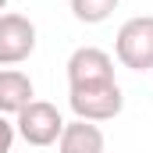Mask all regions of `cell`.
<instances>
[{
	"label": "cell",
	"mask_w": 153,
	"mask_h": 153,
	"mask_svg": "<svg viewBox=\"0 0 153 153\" xmlns=\"http://www.w3.org/2000/svg\"><path fill=\"white\" fill-rule=\"evenodd\" d=\"M68 107L82 121L103 125V121H114L125 111V93H121L117 78L114 82H96V85H75V89H68Z\"/></svg>",
	"instance_id": "cell-1"
},
{
	"label": "cell",
	"mask_w": 153,
	"mask_h": 153,
	"mask_svg": "<svg viewBox=\"0 0 153 153\" xmlns=\"http://www.w3.org/2000/svg\"><path fill=\"white\" fill-rule=\"evenodd\" d=\"M114 57L128 71H153V14H135L121 22L114 36Z\"/></svg>",
	"instance_id": "cell-2"
},
{
	"label": "cell",
	"mask_w": 153,
	"mask_h": 153,
	"mask_svg": "<svg viewBox=\"0 0 153 153\" xmlns=\"http://www.w3.org/2000/svg\"><path fill=\"white\" fill-rule=\"evenodd\" d=\"M14 132L29 146L46 150V146H57V139L64 132V117H61V111L50 100H32L25 111L14 114Z\"/></svg>",
	"instance_id": "cell-3"
},
{
	"label": "cell",
	"mask_w": 153,
	"mask_h": 153,
	"mask_svg": "<svg viewBox=\"0 0 153 153\" xmlns=\"http://www.w3.org/2000/svg\"><path fill=\"white\" fill-rule=\"evenodd\" d=\"M36 43H39V32L32 25V18L14 14V11L0 14V68L25 64L36 53Z\"/></svg>",
	"instance_id": "cell-4"
},
{
	"label": "cell",
	"mask_w": 153,
	"mask_h": 153,
	"mask_svg": "<svg viewBox=\"0 0 153 153\" xmlns=\"http://www.w3.org/2000/svg\"><path fill=\"white\" fill-rule=\"evenodd\" d=\"M68 89L75 85H96V82H114V57L100 46H78L68 57Z\"/></svg>",
	"instance_id": "cell-5"
},
{
	"label": "cell",
	"mask_w": 153,
	"mask_h": 153,
	"mask_svg": "<svg viewBox=\"0 0 153 153\" xmlns=\"http://www.w3.org/2000/svg\"><path fill=\"white\" fill-rule=\"evenodd\" d=\"M36 100V85L22 68H0V114L14 117Z\"/></svg>",
	"instance_id": "cell-6"
},
{
	"label": "cell",
	"mask_w": 153,
	"mask_h": 153,
	"mask_svg": "<svg viewBox=\"0 0 153 153\" xmlns=\"http://www.w3.org/2000/svg\"><path fill=\"white\" fill-rule=\"evenodd\" d=\"M57 153H107V135L93 121H64V132L57 139Z\"/></svg>",
	"instance_id": "cell-7"
},
{
	"label": "cell",
	"mask_w": 153,
	"mask_h": 153,
	"mask_svg": "<svg viewBox=\"0 0 153 153\" xmlns=\"http://www.w3.org/2000/svg\"><path fill=\"white\" fill-rule=\"evenodd\" d=\"M68 4H71L75 22H82V25H103L117 11L121 0H68Z\"/></svg>",
	"instance_id": "cell-8"
},
{
	"label": "cell",
	"mask_w": 153,
	"mask_h": 153,
	"mask_svg": "<svg viewBox=\"0 0 153 153\" xmlns=\"http://www.w3.org/2000/svg\"><path fill=\"white\" fill-rule=\"evenodd\" d=\"M14 139H18V132H14V121L0 114V153H11Z\"/></svg>",
	"instance_id": "cell-9"
},
{
	"label": "cell",
	"mask_w": 153,
	"mask_h": 153,
	"mask_svg": "<svg viewBox=\"0 0 153 153\" xmlns=\"http://www.w3.org/2000/svg\"><path fill=\"white\" fill-rule=\"evenodd\" d=\"M4 7H7V0H0V14H4Z\"/></svg>",
	"instance_id": "cell-10"
}]
</instances>
